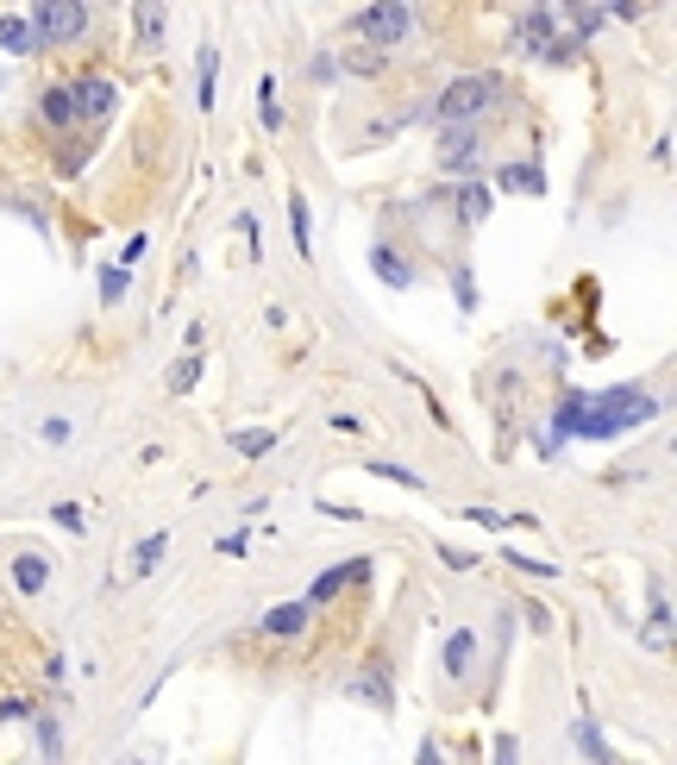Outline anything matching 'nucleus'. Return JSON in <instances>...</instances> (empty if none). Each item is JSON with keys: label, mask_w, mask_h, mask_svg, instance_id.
Wrapping results in <instances>:
<instances>
[{"label": "nucleus", "mask_w": 677, "mask_h": 765, "mask_svg": "<svg viewBox=\"0 0 677 765\" xmlns=\"http://www.w3.org/2000/svg\"><path fill=\"white\" fill-rule=\"evenodd\" d=\"M659 414V402L646 396V389H609V396H583V408H577V427L571 433H583V439H615V433H627V427H640V421H652Z\"/></svg>", "instance_id": "obj_1"}, {"label": "nucleus", "mask_w": 677, "mask_h": 765, "mask_svg": "<svg viewBox=\"0 0 677 765\" xmlns=\"http://www.w3.org/2000/svg\"><path fill=\"white\" fill-rule=\"evenodd\" d=\"M496 101H502L496 76H458V82H446V95H439V126H464V120H477V113H489Z\"/></svg>", "instance_id": "obj_2"}, {"label": "nucleus", "mask_w": 677, "mask_h": 765, "mask_svg": "<svg viewBox=\"0 0 677 765\" xmlns=\"http://www.w3.org/2000/svg\"><path fill=\"white\" fill-rule=\"evenodd\" d=\"M26 26H32L38 44H51V51H57V44H76L88 32V7H76V0H44V7H32Z\"/></svg>", "instance_id": "obj_3"}, {"label": "nucleus", "mask_w": 677, "mask_h": 765, "mask_svg": "<svg viewBox=\"0 0 677 765\" xmlns=\"http://www.w3.org/2000/svg\"><path fill=\"white\" fill-rule=\"evenodd\" d=\"M558 26H565V19H558V7H527V13L515 19V51H533V57H571L577 44H571V38L558 44Z\"/></svg>", "instance_id": "obj_4"}, {"label": "nucleus", "mask_w": 677, "mask_h": 765, "mask_svg": "<svg viewBox=\"0 0 677 765\" xmlns=\"http://www.w3.org/2000/svg\"><path fill=\"white\" fill-rule=\"evenodd\" d=\"M408 26H414V13L402 7V0H383V7H364L358 13V44H370V51H395V44L408 38Z\"/></svg>", "instance_id": "obj_5"}, {"label": "nucleus", "mask_w": 677, "mask_h": 765, "mask_svg": "<svg viewBox=\"0 0 677 765\" xmlns=\"http://www.w3.org/2000/svg\"><path fill=\"white\" fill-rule=\"evenodd\" d=\"M439 164H446L452 176H458V170H483V132L446 126V132H439Z\"/></svg>", "instance_id": "obj_6"}, {"label": "nucleus", "mask_w": 677, "mask_h": 765, "mask_svg": "<svg viewBox=\"0 0 677 765\" xmlns=\"http://www.w3.org/2000/svg\"><path fill=\"white\" fill-rule=\"evenodd\" d=\"M113 95H120V88H113L107 76H82L76 88H69V101H76V120H101V113H113Z\"/></svg>", "instance_id": "obj_7"}, {"label": "nucleus", "mask_w": 677, "mask_h": 765, "mask_svg": "<svg viewBox=\"0 0 677 765\" xmlns=\"http://www.w3.org/2000/svg\"><path fill=\"white\" fill-rule=\"evenodd\" d=\"M308 609H314V602H276V609L258 621V628H264V634H276V640H289V634L308 628Z\"/></svg>", "instance_id": "obj_8"}, {"label": "nucleus", "mask_w": 677, "mask_h": 765, "mask_svg": "<svg viewBox=\"0 0 677 765\" xmlns=\"http://www.w3.org/2000/svg\"><path fill=\"white\" fill-rule=\"evenodd\" d=\"M471 659H477V634H471V628H458V634L446 640V678H452V684H464V678H471Z\"/></svg>", "instance_id": "obj_9"}, {"label": "nucleus", "mask_w": 677, "mask_h": 765, "mask_svg": "<svg viewBox=\"0 0 677 765\" xmlns=\"http://www.w3.org/2000/svg\"><path fill=\"white\" fill-rule=\"evenodd\" d=\"M496 189H508V195H546V176L533 170V164H502L496 170Z\"/></svg>", "instance_id": "obj_10"}, {"label": "nucleus", "mask_w": 677, "mask_h": 765, "mask_svg": "<svg viewBox=\"0 0 677 765\" xmlns=\"http://www.w3.org/2000/svg\"><path fill=\"white\" fill-rule=\"evenodd\" d=\"M38 120H44V126H69V120H76V101H69V82L44 88V101H38Z\"/></svg>", "instance_id": "obj_11"}, {"label": "nucleus", "mask_w": 677, "mask_h": 765, "mask_svg": "<svg viewBox=\"0 0 677 765\" xmlns=\"http://www.w3.org/2000/svg\"><path fill=\"white\" fill-rule=\"evenodd\" d=\"M370 270H377V276H383L389 289H408V283H414V270H408V258H395L389 245H377V251H370Z\"/></svg>", "instance_id": "obj_12"}, {"label": "nucleus", "mask_w": 677, "mask_h": 765, "mask_svg": "<svg viewBox=\"0 0 677 765\" xmlns=\"http://www.w3.org/2000/svg\"><path fill=\"white\" fill-rule=\"evenodd\" d=\"M163 546H170L163 533H151V540H138V546H132V565L120 571V584H126V577H145V571H157V565H163Z\"/></svg>", "instance_id": "obj_13"}, {"label": "nucleus", "mask_w": 677, "mask_h": 765, "mask_svg": "<svg viewBox=\"0 0 677 765\" xmlns=\"http://www.w3.org/2000/svg\"><path fill=\"white\" fill-rule=\"evenodd\" d=\"M0 51H13V57H26V51H38V38H32V26H26V19L0 13Z\"/></svg>", "instance_id": "obj_14"}, {"label": "nucleus", "mask_w": 677, "mask_h": 765, "mask_svg": "<svg viewBox=\"0 0 677 765\" xmlns=\"http://www.w3.org/2000/svg\"><path fill=\"white\" fill-rule=\"evenodd\" d=\"M44 577H51V565H44L38 552H19V559H13V584L26 590V596H38V590H44Z\"/></svg>", "instance_id": "obj_15"}, {"label": "nucleus", "mask_w": 677, "mask_h": 765, "mask_svg": "<svg viewBox=\"0 0 677 765\" xmlns=\"http://www.w3.org/2000/svg\"><path fill=\"white\" fill-rule=\"evenodd\" d=\"M489 201H496V195H489L483 182H471V189H458V220H464V226H483V220H489Z\"/></svg>", "instance_id": "obj_16"}, {"label": "nucleus", "mask_w": 677, "mask_h": 765, "mask_svg": "<svg viewBox=\"0 0 677 765\" xmlns=\"http://www.w3.org/2000/svg\"><path fill=\"white\" fill-rule=\"evenodd\" d=\"M132 26H138V44H145V51H157V44H163V26H170V13H163V7H138Z\"/></svg>", "instance_id": "obj_17"}, {"label": "nucleus", "mask_w": 677, "mask_h": 765, "mask_svg": "<svg viewBox=\"0 0 677 765\" xmlns=\"http://www.w3.org/2000/svg\"><path fill=\"white\" fill-rule=\"evenodd\" d=\"M276 446V427H239V433H232V452H239V458H264Z\"/></svg>", "instance_id": "obj_18"}, {"label": "nucleus", "mask_w": 677, "mask_h": 765, "mask_svg": "<svg viewBox=\"0 0 677 765\" xmlns=\"http://www.w3.org/2000/svg\"><path fill=\"white\" fill-rule=\"evenodd\" d=\"M163 383H170V396H189V389L201 383V352L176 358V364H170V377H163Z\"/></svg>", "instance_id": "obj_19"}, {"label": "nucleus", "mask_w": 677, "mask_h": 765, "mask_svg": "<svg viewBox=\"0 0 677 765\" xmlns=\"http://www.w3.org/2000/svg\"><path fill=\"white\" fill-rule=\"evenodd\" d=\"M358 577H364V559H358V565H339V571H326L320 584H314V602H326V596H333V590H345V584H358Z\"/></svg>", "instance_id": "obj_20"}, {"label": "nucleus", "mask_w": 677, "mask_h": 765, "mask_svg": "<svg viewBox=\"0 0 677 765\" xmlns=\"http://www.w3.org/2000/svg\"><path fill=\"white\" fill-rule=\"evenodd\" d=\"M289 233H295V251H301V258H314V245H308V201H289Z\"/></svg>", "instance_id": "obj_21"}, {"label": "nucleus", "mask_w": 677, "mask_h": 765, "mask_svg": "<svg viewBox=\"0 0 677 765\" xmlns=\"http://www.w3.org/2000/svg\"><path fill=\"white\" fill-rule=\"evenodd\" d=\"M577 747H583V759H596V765H615V753L602 747V734H596L590 722H577Z\"/></svg>", "instance_id": "obj_22"}, {"label": "nucleus", "mask_w": 677, "mask_h": 765, "mask_svg": "<svg viewBox=\"0 0 677 765\" xmlns=\"http://www.w3.org/2000/svg\"><path fill=\"white\" fill-rule=\"evenodd\" d=\"M258 113H264V126L276 132V126H283V101H276V82L264 76V88H258Z\"/></svg>", "instance_id": "obj_23"}, {"label": "nucleus", "mask_w": 677, "mask_h": 765, "mask_svg": "<svg viewBox=\"0 0 677 765\" xmlns=\"http://www.w3.org/2000/svg\"><path fill=\"white\" fill-rule=\"evenodd\" d=\"M214 69H220L214 44H201V107H214Z\"/></svg>", "instance_id": "obj_24"}, {"label": "nucleus", "mask_w": 677, "mask_h": 765, "mask_svg": "<svg viewBox=\"0 0 677 765\" xmlns=\"http://www.w3.org/2000/svg\"><path fill=\"white\" fill-rule=\"evenodd\" d=\"M370 471H377V477H395V483H408V490H420V477H414L408 465H389V458H370Z\"/></svg>", "instance_id": "obj_25"}, {"label": "nucleus", "mask_w": 677, "mask_h": 765, "mask_svg": "<svg viewBox=\"0 0 677 765\" xmlns=\"http://www.w3.org/2000/svg\"><path fill=\"white\" fill-rule=\"evenodd\" d=\"M502 559L515 565V571H533V577H552V565H546V559H527V552H502Z\"/></svg>", "instance_id": "obj_26"}, {"label": "nucleus", "mask_w": 677, "mask_h": 765, "mask_svg": "<svg viewBox=\"0 0 677 765\" xmlns=\"http://www.w3.org/2000/svg\"><path fill=\"white\" fill-rule=\"evenodd\" d=\"M452 283H458V308H477V289H471V270H458V276H452Z\"/></svg>", "instance_id": "obj_27"}, {"label": "nucleus", "mask_w": 677, "mask_h": 765, "mask_svg": "<svg viewBox=\"0 0 677 765\" xmlns=\"http://www.w3.org/2000/svg\"><path fill=\"white\" fill-rule=\"evenodd\" d=\"M496 765H521V753H515V740H508V734H496Z\"/></svg>", "instance_id": "obj_28"}, {"label": "nucleus", "mask_w": 677, "mask_h": 765, "mask_svg": "<svg viewBox=\"0 0 677 765\" xmlns=\"http://www.w3.org/2000/svg\"><path fill=\"white\" fill-rule=\"evenodd\" d=\"M69 433H76L69 421H44V439H51V446H69Z\"/></svg>", "instance_id": "obj_29"}, {"label": "nucleus", "mask_w": 677, "mask_h": 765, "mask_svg": "<svg viewBox=\"0 0 677 765\" xmlns=\"http://www.w3.org/2000/svg\"><path fill=\"white\" fill-rule=\"evenodd\" d=\"M245 546H251L245 533H226V540H220V552H226V559H245Z\"/></svg>", "instance_id": "obj_30"}, {"label": "nucleus", "mask_w": 677, "mask_h": 765, "mask_svg": "<svg viewBox=\"0 0 677 765\" xmlns=\"http://www.w3.org/2000/svg\"><path fill=\"white\" fill-rule=\"evenodd\" d=\"M101 289H107V301H120V289H126V270H107V276H101Z\"/></svg>", "instance_id": "obj_31"}, {"label": "nucleus", "mask_w": 677, "mask_h": 765, "mask_svg": "<svg viewBox=\"0 0 677 765\" xmlns=\"http://www.w3.org/2000/svg\"><path fill=\"white\" fill-rule=\"evenodd\" d=\"M420 765H439V747H433V740H427V747H420Z\"/></svg>", "instance_id": "obj_32"}]
</instances>
